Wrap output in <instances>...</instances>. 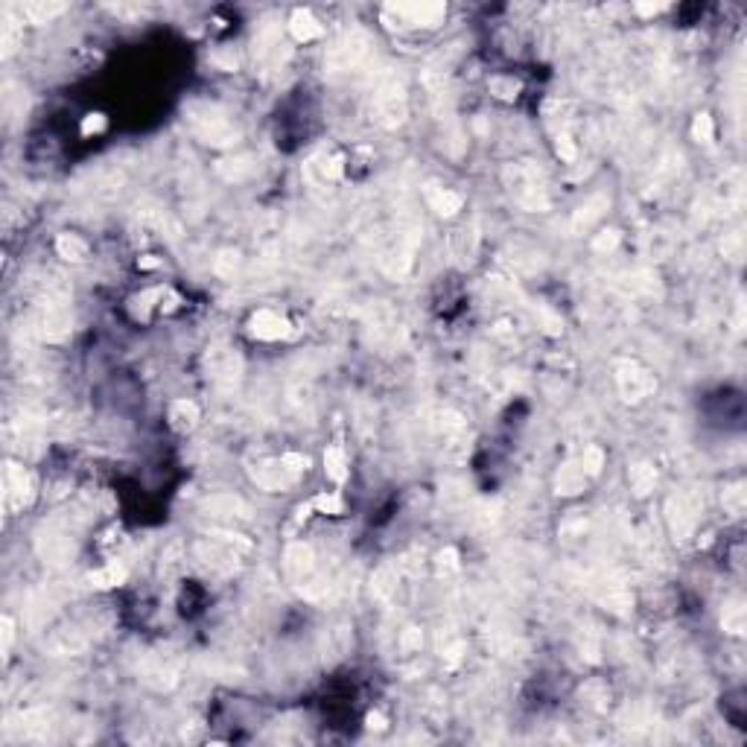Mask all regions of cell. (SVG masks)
<instances>
[{"mask_svg":"<svg viewBox=\"0 0 747 747\" xmlns=\"http://www.w3.org/2000/svg\"><path fill=\"white\" fill-rule=\"evenodd\" d=\"M447 15L444 4H386L382 20L389 27H438Z\"/></svg>","mask_w":747,"mask_h":747,"instance_id":"obj_1","label":"cell"},{"mask_svg":"<svg viewBox=\"0 0 747 747\" xmlns=\"http://www.w3.org/2000/svg\"><path fill=\"white\" fill-rule=\"evenodd\" d=\"M35 497V479L30 470H24L20 464L6 461L4 464V505L6 511H20L27 508Z\"/></svg>","mask_w":747,"mask_h":747,"instance_id":"obj_2","label":"cell"},{"mask_svg":"<svg viewBox=\"0 0 747 747\" xmlns=\"http://www.w3.org/2000/svg\"><path fill=\"white\" fill-rule=\"evenodd\" d=\"M616 382H619V391L628 403H639L643 397H648L654 389H657V379L651 371H645L643 365H636V362H619L616 365Z\"/></svg>","mask_w":747,"mask_h":747,"instance_id":"obj_3","label":"cell"},{"mask_svg":"<svg viewBox=\"0 0 747 747\" xmlns=\"http://www.w3.org/2000/svg\"><path fill=\"white\" fill-rule=\"evenodd\" d=\"M377 114L382 126H400L406 117V97H403V85L397 79H386L377 91Z\"/></svg>","mask_w":747,"mask_h":747,"instance_id":"obj_4","label":"cell"},{"mask_svg":"<svg viewBox=\"0 0 747 747\" xmlns=\"http://www.w3.org/2000/svg\"><path fill=\"white\" fill-rule=\"evenodd\" d=\"M248 333L254 339H263V341H277V339L292 336V324L274 310H257L248 322Z\"/></svg>","mask_w":747,"mask_h":747,"instance_id":"obj_5","label":"cell"},{"mask_svg":"<svg viewBox=\"0 0 747 747\" xmlns=\"http://www.w3.org/2000/svg\"><path fill=\"white\" fill-rule=\"evenodd\" d=\"M362 53H365V38H362L359 32H351V35H345V38H341L339 44H333V47H330V56H327V61H330V68H336V71H345V68L356 65V61L362 59Z\"/></svg>","mask_w":747,"mask_h":747,"instance_id":"obj_6","label":"cell"},{"mask_svg":"<svg viewBox=\"0 0 747 747\" xmlns=\"http://www.w3.org/2000/svg\"><path fill=\"white\" fill-rule=\"evenodd\" d=\"M196 132L205 143H213V146H228L237 140V132H233V126L225 120V117H217V114H210V117H202L196 120Z\"/></svg>","mask_w":747,"mask_h":747,"instance_id":"obj_7","label":"cell"},{"mask_svg":"<svg viewBox=\"0 0 747 747\" xmlns=\"http://www.w3.org/2000/svg\"><path fill=\"white\" fill-rule=\"evenodd\" d=\"M251 479L257 482L263 490H284L286 485L295 482V476L286 470L281 458H277V461H263L260 467H254V470H251Z\"/></svg>","mask_w":747,"mask_h":747,"instance_id":"obj_8","label":"cell"},{"mask_svg":"<svg viewBox=\"0 0 747 747\" xmlns=\"http://www.w3.org/2000/svg\"><path fill=\"white\" fill-rule=\"evenodd\" d=\"M312 572V549L304 543H295L286 549V575L295 584H304V578Z\"/></svg>","mask_w":747,"mask_h":747,"instance_id":"obj_9","label":"cell"},{"mask_svg":"<svg viewBox=\"0 0 747 747\" xmlns=\"http://www.w3.org/2000/svg\"><path fill=\"white\" fill-rule=\"evenodd\" d=\"M289 32H292V38L295 41H315V38H322L324 35V27L318 24V20L307 12V9H298V12H292V18H289Z\"/></svg>","mask_w":747,"mask_h":747,"instance_id":"obj_10","label":"cell"},{"mask_svg":"<svg viewBox=\"0 0 747 747\" xmlns=\"http://www.w3.org/2000/svg\"><path fill=\"white\" fill-rule=\"evenodd\" d=\"M587 485V473L581 470V464H564L558 476H554V490H558L561 497H575L581 494Z\"/></svg>","mask_w":747,"mask_h":747,"instance_id":"obj_11","label":"cell"},{"mask_svg":"<svg viewBox=\"0 0 747 747\" xmlns=\"http://www.w3.org/2000/svg\"><path fill=\"white\" fill-rule=\"evenodd\" d=\"M199 423V406L193 400H176L169 406V426L176 432H190Z\"/></svg>","mask_w":747,"mask_h":747,"instance_id":"obj_12","label":"cell"},{"mask_svg":"<svg viewBox=\"0 0 747 747\" xmlns=\"http://www.w3.org/2000/svg\"><path fill=\"white\" fill-rule=\"evenodd\" d=\"M426 199H430V205H432V210L438 213V217H447V219L456 217V213L464 207V199L458 193H453V190H444V187L430 190Z\"/></svg>","mask_w":747,"mask_h":747,"instance_id":"obj_13","label":"cell"},{"mask_svg":"<svg viewBox=\"0 0 747 747\" xmlns=\"http://www.w3.org/2000/svg\"><path fill=\"white\" fill-rule=\"evenodd\" d=\"M669 523H672V531L677 535V540L692 535L695 517H692V511L683 505V499H669Z\"/></svg>","mask_w":747,"mask_h":747,"instance_id":"obj_14","label":"cell"},{"mask_svg":"<svg viewBox=\"0 0 747 747\" xmlns=\"http://www.w3.org/2000/svg\"><path fill=\"white\" fill-rule=\"evenodd\" d=\"M126 581V566L111 561V564H105L102 569H94L88 575V584L97 587V590H111V587H120Z\"/></svg>","mask_w":747,"mask_h":747,"instance_id":"obj_15","label":"cell"},{"mask_svg":"<svg viewBox=\"0 0 747 747\" xmlns=\"http://www.w3.org/2000/svg\"><path fill=\"white\" fill-rule=\"evenodd\" d=\"M628 482H631V490L636 497H648L657 485V470L651 464H633L628 470Z\"/></svg>","mask_w":747,"mask_h":747,"instance_id":"obj_16","label":"cell"},{"mask_svg":"<svg viewBox=\"0 0 747 747\" xmlns=\"http://www.w3.org/2000/svg\"><path fill=\"white\" fill-rule=\"evenodd\" d=\"M56 251H59V257H65L71 263H82L85 257H88V243H85L82 237H76V233H61V237L56 240Z\"/></svg>","mask_w":747,"mask_h":747,"instance_id":"obj_17","label":"cell"},{"mask_svg":"<svg viewBox=\"0 0 747 747\" xmlns=\"http://www.w3.org/2000/svg\"><path fill=\"white\" fill-rule=\"evenodd\" d=\"M68 6L65 4H47V0H35V4H27L24 9H20V15H24L30 24H50V20L56 15H61Z\"/></svg>","mask_w":747,"mask_h":747,"instance_id":"obj_18","label":"cell"},{"mask_svg":"<svg viewBox=\"0 0 747 747\" xmlns=\"http://www.w3.org/2000/svg\"><path fill=\"white\" fill-rule=\"evenodd\" d=\"M207 365H210V374L217 377V379H222V377H228V382H233L237 379V359H233V353H222V351H210V356H207Z\"/></svg>","mask_w":747,"mask_h":747,"instance_id":"obj_19","label":"cell"},{"mask_svg":"<svg viewBox=\"0 0 747 747\" xmlns=\"http://www.w3.org/2000/svg\"><path fill=\"white\" fill-rule=\"evenodd\" d=\"M324 470L339 485L348 479V456H345V450H341V447H330V450L324 453Z\"/></svg>","mask_w":747,"mask_h":747,"instance_id":"obj_20","label":"cell"},{"mask_svg":"<svg viewBox=\"0 0 747 747\" xmlns=\"http://www.w3.org/2000/svg\"><path fill=\"white\" fill-rule=\"evenodd\" d=\"M307 169H318V178H322V181H339L341 173H345V158H341V155H324L322 164L310 161Z\"/></svg>","mask_w":747,"mask_h":747,"instance_id":"obj_21","label":"cell"},{"mask_svg":"<svg viewBox=\"0 0 747 747\" xmlns=\"http://www.w3.org/2000/svg\"><path fill=\"white\" fill-rule=\"evenodd\" d=\"M721 625H724V631L727 633H744V607L739 605V602H733V605H727L724 607V613H721Z\"/></svg>","mask_w":747,"mask_h":747,"instance_id":"obj_22","label":"cell"},{"mask_svg":"<svg viewBox=\"0 0 747 747\" xmlns=\"http://www.w3.org/2000/svg\"><path fill=\"white\" fill-rule=\"evenodd\" d=\"M607 205H610V199H607L605 193H602V196H595L587 207L578 210V217H575V228H587L590 222H595V219L602 217V207H607Z\"/></svg>","mask_w":747,"mask_h":747,"instance_id":"obj_23","label":"cell"},{"mask_svg":"<svg viewBox=\"0 0 747 747\" xmlns=\"http://www.w3.org/2000/svg\"><path fill=\"white\" fill-rule=\"evenodd\" d=\"M18 41H20V24L6 12L4 15V35H0V44H4V56H12L15 47H18Z\"/></svg>","mask_w":747,"mask_h":747,"instance_id":"obj_24","label":"cell"},{"mask_svg":"<svg viewBox=\"0 0 747 747\" xmlns=\"http://www.w3.org/2000/svg\"><path fill=\"white\" fill-rule=\"evenodd\" d=\"M520 91V82L514 76H494L490 79V94L499 99H514Z\"/></svg>","mask_w":747,"mask_h":747,"instance_id":"obj_25","label":"cell"},{"mask_svg":"<svg viewBox=\"0 0 747 747\" xmlns=\"http://www.w3.org/2000/svg\"><path fill=\"white\" fill-rule=\"evenodd\" d=\"M602 467H605V453H602V447H587L584 456H581V470L587 476H599L602 473Z\"/></svg>","mask_w":747,"mask_h":747,"instance_id":"obj_26","label":"cell"},{"mask_svg":"<svg viewBox=\"0 0 747 747\" xmlns=\"http://www.w3.org/2000/svg\"><path fill=\"white\" fill-rule=\"evenodd\" d=\"M219 173H222L228 181H240V178H245V176L251 173V164H248V158L222 161V164H219Z\"/></svg>","mask_w":747,"mask_h":747,"instance_id":"obj_27","label":"cell"},{"mask_svg":"<svg viewBox=\"0 0 747 747\" xmlns=\"http://www.w3.org/2000/svg\"><path fill=\"white\" fill-rule=\"evenodd\" d=\"M692 135L698 143H712L715 140V126H712V117L710 114H698L695 123H692Z\"/></svg>","mask_w":747,"mask_h":747,"instance_id":"obj_28","label":"cell"},{"mask_svg":"<svg viewBox=\"0 0 747 747\" xmlns=\"http://www.w3.org/2000/svg\"><path fill=\"white\" fill-rule=\"evenodd\" d=\"M312 508L322 511V514H341V511H345V502H341L336 494H318L312 499Z\"/></svg>","mask_w":747,"mask_h":747,"instance_id":"obj_29","label":"cell"},{"mask_svg":"<svg viewBox=\"0 0 747 747\" xmlns=\"http://www.w3.org/2000/svg\"><path fill=\"white\" fill-rule=\"evenodd\" d=\"M724 508H727L730 514H736V517L744 511V490H741V485H733V487L724 490Z\"/></svg>","mask_w":747,"mask_h":747,"instance_id":"obj_30","label":"cell"},{"mask_svg":"<svg viewBox=\"0 0 747 747\" xmlns=\"http://www.w3.org/2000/svg\"><path fill=\"white\" fill-rule=\"evenodd\" d=\"M458 569V552L456 549H441L438 552V575H453Z\"/></svg>","mask_w":747,"mask_h":747,"instance_id":"obj_31","label":"cell"},{"mask_svg":"<svg viewBox=\"0 0 747 747\" xmlns=\"http://www.w3.org/2000/svg\"><path fill=\"white\" fill-rule=\"evenodd\" d=\"M616 245H619V231H613V228L602 231L599 237L593 240V248L599 254H610V251H616Z\"/></svg>","mask_w":747,"mask_h":747,"instance_id":"obj_32","label":"cell"},{"mask_svg":"<svg viewBox=\"0 0 747 747\" xmlns=\"http://www.w3.org/2000/svg\"><path fill=\"white\" fill-rule=\"evenodd\" d=\"M237 266H240V254H237V251H222L219 257H217V272H219L222 277H233Z\"/></svg>","mask_w":747,"mask_h":747,"instance_id":"obj_33","label":"cell"},{"mask_svg":"<svg viewBox=\"0 0 747 747\" xmlns=\"http://www.w3.org/2000/svg\"><path fill=\"white\" fill-rule=\"evenodd\" d=\"M554 152H558L561 161H575V155H578V149H575V140L569 135H558L554 138Z\"/></svg>","mask_w":747,"mask_h":747,"instance_id":"obj_34","label":"cell"},{"mask_svg":"<svg viewBox=\"0 0 747 747\" xmlns=\"http://www.w3.org/2000/svg\"><path fill=\"white\" fill-rule=\"evenodd\" d=\"M281 461H284V467H286V470H289V473H292L295 479H298V476H301V473L307 470V467H310V461H307V456H301V453H286V456H284Z\"/></svg>","mask_w":747,"mask_h":747,"instance_id":"obj_35","label":"cell"},{"mask_svg":"<svg viewBox=\"0 0 747 747\" xmlns=\"http://www.w3.org/2000/svg\"><path fill=\"white\" fill-rule=\"evenodd\" d=\"M741 233H730V237H724L721 243V251H724V257H730V260H741Z\"/></svg>","mask_w":747,"mask_h":747,"instance_id":"obj_36","label":"cell"},{"mask_svg":"<svg viewBox=\"0 0 747 747\" xmlns=\"http://www.w3.org/2000/svg\"><path fill=\"white\" fill-rule=\"evenodd\" d=\"M420 643H423V633H420L418 628H406V631H403V636H400V648L406 651V654L418 651V648H420Z\"/></svg>","mask_w":747,"mask_h":747,"instance_id":"obj_37","label":"cell"},{"mask_svg":"<svg viewBox=\"0 0 747 747\" xmlns=\"http://www.w3.org/2000/svg\"><path fill=\"white\" fill-rule=\"evenodd\" d=\"M102 129H105V114H99V111H97V114H88V117L82 120V135H85V138L99 135Z\"/></svg>","mask_w":747,"mask_h":747,"instance_id":"obj_38","label":"cell"},{"mask_svg":"<svg viewBox=\"0 0 747 747\" xmlns=\"http://www.w3.org/2000/svg\"><path fill=\"white\" fill-rule=\"evenodd\" d=\"M0 636H4V645H0V651H4V657H6L9 648H12V643H15V622H12L9 616L0 619Z\"/></svg>","mask_w":747,"mask_h":747,"instance_id":"obj_39","label":"cell"},{"mask_svg":"<svg viewBox=\"0 0 747 747\" xmlns=\"http://www.w3.org/2000/svg\"><path fill=\"white\" fill-rule=\"evenodd\" d=\"M461 654H464V643H453L450 648H444V660H447V666H458Z\"/></svg>","mask_w":747,"mask_h":747,"instance_id":"obj_40","label":"cell"},{"mask_svg":"<svg viewBox=\"0 0 747 747\" xmlns=\"http://www.w3.org/2000/svg\"><path fill=\"white\" fill-rule=\"evenodd\" d=\"M368 730H386V715L382 712H368Z\"/></svg>","mask_w":747,"mask_h":747,"instance_id":"obj_41","label":"cell"},{"mask_svg":"<svg viewBox=\"0 0 747 747\" xmlns=\"http://www.w3.org/2000/svg\"><path fill=\"white\" fill-rule=\"evenodd\" d=\"M666 4H636V12L639 15H657V12H663Z\"/></svg>","mask_w":747,"mask_h":747,"instance_id":"obj_42","label":"cell"},{"mask_svg":"<svg viewBox=\"0 0 747 747\" xmlns=\"http://www.w3.org/2000/svg\"><path fill=\"white\" fill-rule=\"evenodd\" d=\"M217 65H222L225 71H237V56H213Z\"/></svg>","mask_w":747,"mask_h":747,"instance_id":"obj_43","label":"cell"},{"mask_svg":"<svg viewBox=\"0 0 747 747\" xmlns=\"http://www.w3.org/2000/svg\"><path fill=\"white\" fill-rule=\"evenodd\" d=\"M140 266H143V269H155V266H158V260H155V257H143V260H140Z\"/></svg>","mask_w":747,"mask_h":747,"instance_id":"obj_44","label":"cell"}]
</instances>
